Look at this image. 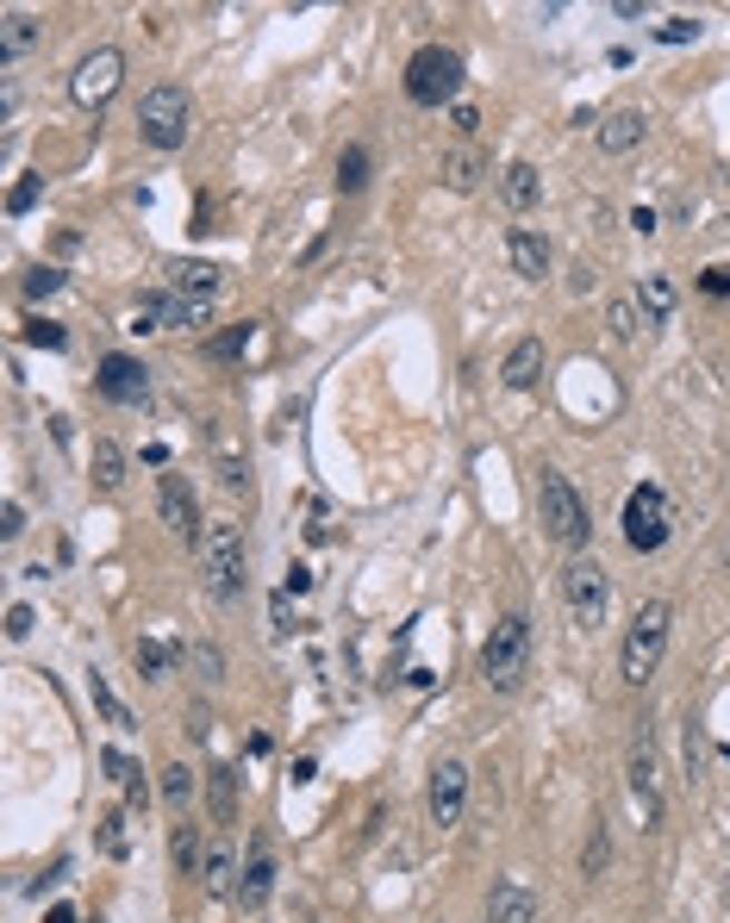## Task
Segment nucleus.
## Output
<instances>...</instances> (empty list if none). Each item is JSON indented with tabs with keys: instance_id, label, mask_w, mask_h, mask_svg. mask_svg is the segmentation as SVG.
Segmentation results:
<instances>
[{
	"instance_id": "33",
	"label": "nucleus",
	"mask_w": 730,
	"mask_h": 923,
	"mask_svg": "<svg viewBox=\"0 0 730 923\" xmlns=\"http://www.w3.org/2000/svg\"><path fill=\"white\" fill-rule=\"evenodd\" d=\"M131 662H138L144 681H162V674L175 668V649H162V643H138V649H131Z\"/></svg>"
},
{
	"instance_id": "20",
	"label": "nucleus",
	"mask_w": 730,
	"mask_h": 923,
	"mask_svg": "<svg viewBox=\"0 0 730 923\" xmlns=\"http://www.w3.org/2000/svg\"><path fill=\"white\" fill-rule=\"evenodd\" d=\"M500 200H506L512 212H531L543 200V176L531 169V162H506V169H500Z\"/></svg>"
},
{
	"instance_id": "38",
	"label": "nucleus",
	"mask_w": 730,
	"mask_h": 923,
	"mask_svg": "<svg viewBox=\"0 0 730 923\" xmlns=\"http://www.w3.org/2000/svg\"><path fill=\"white\" fill-rule=\"evenodd\" d=\"M38 193H45V176H26L13 193H7V212H13V219H19V212H32V207H38Z\"/></svg>"
},
{
	"instance_id": "24",
	"label": "nucleus",
	"mask_w": 730,
	"mask_h": 923,
	"mask_svg": "<svg viewBox=\"0 0 730 923\" xmlns=\"http://www.w3.org/2000/svg\"><path fill=\"white\" fill-rule=\"evenodd\" d=\"M200 886L213 892V899H238V855L231 848H207V867H200Z\"/></svg>"
},
{
	"instance_id": "41",
	"label": "nucleus",
	"mask_w": 730,
	"mask_h": 923,
	"mask_svg": "<svg viewBox=\"0 0 730 923\" xmlns=\"http://www.w3.org/2000/svg\"><path fill=\"white\" fill-rule=\"evenodd\" d=\"M0 537H7V543L26 537V506H19V499H7V506H0Z\"/></svg>"
},
{
	"instance_id": "45",
	"label": "nucleus",
	"mask_w": 730,
	"mask_h": 923,
	"mask_svg": "<svg viewBox=\"0 0 730 923\" xmlns=\"http://www.w3.org/2000/svg\"><path fill=\"white\" fill-rule=\"evenodd\" d=\"M450 126H456L462 138H475V131H481V112H475V107H450Z\"/></svg>"
},
{
	"instance_id": "29",
	"label": "nucleus",
	"mask_w": 730,
	"mask_h": 923,
	"mask_svg": "<svg viewBox=\"0 0 730 923\" xmlns=\"http://www.w3.org/2000/svg\"><path fill=\"white\" fill-rule=\"evenodd\" d=\"M605 867H612V830H605V817H593V836H588V848H581V874L600 880Z\"/></svg>"
},
{
	"instance_id": "50",
	"label": "nucleus",
	"mask_w": 730,
	"mask_h": 923,
	"mask_svg": "<svg viewBox=\"0 0 730 923\" xmlns=\"http://www.w3.org/2000/svg\"><path fill=\"white\" fill-rule=\"evenodd\" d=\"M724 568H730V543H724Z\"/></svg>"
},
{
	"instance_id": "5",
	"label": "nucleus",
	"mask_w": 730,
	"mask_h": 923,
	"mask_svg": "<svg viewBox=\"0 0 730 923\" xmlns=\"http://www.w3.org/2000/svg\"><path fill=\"white\" fill-rule=\"evenodd\" d=\"M200 574H207V593L219 605L244 599V537H238V525H207V537H200Z\"/></svg>"
},
{
	"instance_id": "40",
	"label": "nucleus",
	"mask_w": 730,
	"mask_h": 923,
	"mask_svg": "<svg viewBox=\"0 0 730 923\" xmlns=\"http://www.w3.org/2000/svg\"><path fill=\"white\" fill-rule=\"evenodd\" d=\"M100 767H107V781H119V786L138 774V762H131V755H119V748H100Z\"/></svg>"
},
{
	"instance_id": "11",
	"label": "nucleus",
	"mask_w": 730,
	"mask_h": 923,
	"mask_svg": "<svg viewBox=\"0 0 730 923\" xmlns=\"http://www.w3.org/2000/svg\"><path fill=\"white\" fill-rule=\"evenodd\" d=\"M157 512H162V525H169L181 543H200V537H207V525H200V506H194V487H188L181 475H162V480H157Z\"/></svg>"
},
{
	"instance_id": "1",
	"label": "nucleus",
	"mask_w": 730,
	"mask_h": 923,
	"mask_svg": "<svg viewBox=\"0 0 730 923\" xmlns=\"http://www.w3.org/2000/svg\"><path fill=\"white\" fill-rule=\"evenodd\" d=\"M668 631H674V605L668 599H643L631 612V631H624V649H619V674L631 686H650L655 668L668 655Z\"/></svg>"
},
{
	"instance_id": "31",
	"label": "nucleus",
	"mask_w": 730,
	"mask_h": 923,
	"mask_svg": "<svg viewBox=\"0 0 730 923\" xmlns=\"http://www.w3.org/2000/svg\"><path fill=\"white\" fill-rule=\"evenodd\" d=\"M363 188H368V150L349 143L344 157H337V193H363Z\"/></svg>"
},
{
	"instance_id": "22",
	"label": "nucleus",
	"mask_w": 730,
	"mask_h": 923,
	"mask_svg": "<svg viewBox=\"0 0 730 923\" xmlns=\"http://www.w3.org/2000/svg\"><path fill=\"white\" fill-rule=\"evenodd\" d=\"M631 793H637V805H643V824H662V786H655V755L650 748L631 755Z\"/></svg>"
},
{
	"instance_id": "21",
	"label": "nucleus",
	"mask_w": 730,
	"mask_h": 923,
	"mask_svg": "<svg viewBox=\"0 0 730 923\" xmlns=\"http://www.w3.org/2000/svg\"><path fill=\"white\" fill-rule=\"evenodd\" d=\"M481 176H493V162L481 157L475 143H456L444 157V188H456V193H475L481 188Z\"/></svg>"
},
{
	"instance_id": "16",
	"label": "nucleus",
	"mask_w": 730,
	"mask_h": 923,
	"mask_svg": "<svg viewBox=\"0 0 730 923\" xmlns=\"http://www.w3.org/2000/svg\"><path fill=\"white\" fill-rule=\"evenodd\" d=\"M643 131H650V119H643L637 107L605 112V119H600V150H605V157H624V150H637V143H643Z\"/></svg>"
},
{
	"instance_id": "15",
	"label": "nucleus",
	"mask_w": 730,
	"mask_h": 923,
	"mask_svg": "<svg viewBox=\"0 0 730 923\" xmlns=\"http://www.w3.org/2000/svg\"><path fill=\"white\" fill-rule=\"evenodd\" d=\"M506 256H512V275H524V281H543L550 262H556V256H550V238H537L531 225H519V231L506 238Z\"/></svg>"
},
{
	"instance_id": "32",
	"label": "nucleus",
	"mask_w": 730,
	"mask_h": 923,
	"mask_svg": "<svg viewBox=\"0 0 730 923\" xmlns=\"http://www.w3.org/2000/svg\"><path fill=\"white\" fill-rule=\"evenodd\" d=\"M605 325H612V337H619V344H631V337L643 331V312H637V294H631V300H612V306H605Z\"/></svg>"
},
{
	"instance_id": "17",
	"label": "nucleus",
	"mask_w": 730,
	"mask_h": 923,
	"mask_svg": "<svg viewBox=\"0 0 730 923\" xmlns=\"http://www.w3.org/2000/svg\"><path fill=\"white\" fill-rule=\"evenodd\" d=\"M38 38H45V19H38V13H19V7H13V13L0 19V69H13L19 57L38 44Z\"/></svg>"
},
{
	"instance_id": "10",
	"label": "nucleus",
	"mask_w": 730,
	"mask_h": 923,
	"mask_svg": "<svg viewBox=\"0 0 730 923\" xmlns=\"http://www.w3.org/2000/svg\"><path fill=\"white\" fill-rule=\"evenodd\" d=\"M119 76H126V57H119V50L112 44H100L95 57H81L76 63V76H69V95L81 100V107H107L112 100V88H119Z\"/></svg>"
},
{
	"instance_id": "49",
	"label": "nucleus",
	"mask_w": 730,
	"mask_h": 923,
	"mask_svg": "<svg viewBox=\"0 0 730 923\" xmlns=\"http://www.w3.org/2000/svg\"><path fill=\"white\" fill-rule=\"evenodd\" d=\"M45 923H76V911H69V905H50V911H45Z\"/></svg>"
},
{
	"instance_id": "9",
	"label": "nucleus",
	"mask_w": 730,
	"mask_h": 923,
	"mask_svg": "<svg viewBox=\"0 0 730 923\" xmlns=\"http://www.w3.org/2000/svg\"><path fill=\"white\" fill-rule=\"evenodd\" d=\"M425 812L437 830H456L462 812H468V762L444 755V762L431 767V786H425Z\"/></svg>"
},
{
	"instance_id": "30",
	"label": "nucleus",
	"mask_w": 730,
	"mask_h": 923,
	"mask_svg": "<svg viewBox=\"0 0 730 923\" xmlns=\"http://www.w3.org/2000/svg\"><path fill=\"white\" fill-rule=\"evenodd\" d=\"M169 848H175V874H200V867H207V848H200V836H194V824H175Z\"/></svg>"
},
{
	"instance_id": "26",
	"label": "nucleus",
	"mask_w": 730,
	"mask_h": 923,
	"mask_svg": "<svg viewBox=\"0 0 730 923\" xmlns=\"http://www.w3.org/2000/svg\"><path fill=\"white\" fill-rule=\"evenodd\" d=\"M175 294H188V300H213L219 294V269L213 262H175Z\"/></svg>"
},
{
	"instance_id": "34",
	"label": "nucleus",
	"mask_w": 730,
	"mask_h": 923,
	"mask_svg": "<svg viewBox=\"0 0 730 923\" xmlns=\"http://www.w3.org/2000/svg\"><path fill=\"white\" fill-rule=\"evenodd\" d=\"M188 662H194V674H200L207 686H219V681H225V649H219V643H194Z\"/></svg>"
},
{
	"instance_id": "46",
	"label": "nucleus",
	"mask_w": 730,
	"mask_h": 923,
	"mask_svg": "<svg viewBox=\"0 0 730 923\" xmlns=\"http://www.w3.org/2000/svg\"><path fill=\"white\" fill-rule=\"evenodd\" d=\"M126 805H150V781H144V767L126 781Z\"/></svg>"
},
{
	"instance_id": "14",
	"label": "nucleus",
	"mask_w": 730,
	"mask_h": 923,
	"mask_svg": "<svg viewBox=\"0 0 730 923\" xmlns=\"http://www.w3.org/2000/svg\"><path fill=\"white\" fill-rule=\"evenodd\" d=\"M537 892L519 886V880H500V886L487 892V923H537Z\"/></svg>"
},
{
	"instance_id": "8",
	"label": "nucleus",
	"mask_w": 730,
	"mask_h": 923,
	"mask_svg": "<svg viewBox=\"0 0 730 923\" xmlns=\"http://www.w3.org/2000/svg\"><path fill=\"white\" fill-rule=\"evenodd\" d=\"M562 599H569V612H574V624L581 631H600L605 624V605H612V574L600 568V562H569L562 568Z\"/></svg>"
},
{
	"instance_id": "44",
	"label": "nucleus",
	"mask_w": 730,
	"mask_h": 923,
	"mask_svg": "<svg viewBox=\"0 0 730 923\" xmlns=\"http://www.w3.org/2000/svg\"><path fill=\"white\" fill-rule=\"evenodd\" d=\"M219 480L231 487V494H238V487H250V468H244L238 456H219Z\"/></svg>"
},
{
	"instance_id": "37",
	"label": "nucleus",
	"mask_w": 730,
	"mask_h": 923,
	"mask_svg": "<svg viewBox=\"0 0 730 923\" xmlns=\"http://www.w3.org/2000/svg\"><path fill=\"white\" fill-rule=\"evenodd\" d=\"M26 344H38V350H63L69 331H63V325H50V319H32V325H26Z\"/></svg>"
},
{
	"instance_id": "23",
	"label": "nucleus",
	"mask_w": 730,
	"mask_h": 923,
	"mask_svg": "<svg viewBox=\"0 0 730 923\" xmlns=\"http://www.w3.org/2000/svg\"><path fill=\"white\" fill-rule=\"evenodd\" d=\"M88 468H95V487H100V494H119V487H126V449L112 444V437H95V456H88Z\"/></svg>"
},
{
	"instance_id": "27",
	"label": "nucleus",
	"mask_w": 730,
	"mask_h": 923,
	"mask_svg": "<svg viewBox=\"0 0 730 923\" xmlns=\"http://www.w3.org/2000/svg\"><path fill=\"white\" fill-rule=\"evenodd\" d=\"M88 699H95V712L107 717L112 731H138V724H131V712H126V699L107 686V674H88Z\"/></svg>"
},
{
	"instance_id": "2",
	"label": "nucleus",
	"mask_w": 730,
	"mask_h": 923,
	"mask_svg": "<svg viewBox=\"0 0 730 923\" xmlns=\"http://www.w3.org/2000/svg\"><path fill=\"white\" fill-rule=\"evenodd\" d=\"M537 512H543V530L562 549H588L593 543V512H588V499L574 494V480L562 468H543L537 475Z\"/></svg>"
},
{
	"instance_id": "35",
	"label": "nucleus",
	"mask_w": 730,
	"mask_h": 923,
	"mask_svg": "<svg viewBox=\"0 0 730 923\" xmlns=\"http://www.w3.org/2000/svg\"><path fill=\"white\" fill-rule=\"evenodd\" d=\"M126 848H131V836H126V812H107V817H100V855L126 861Z\"/></svg>"
},
{
	"instance_id": "43",
	"label": "nucleus",
	"mask_w": 730,
	"mask_h": 923,
	"mask_svg": "<svg viewBox=\"0 0 730 923\" xmlns=\"http://www.w3.org/2000/svg\"><path fill=\"white\" fill-rule=\"evenodd\" d=\"M32 605H13V612H7V637H13V643H26V637H32Z\"/></svg>"
},
{
	"instance_id": "47",
	"label": "nucleus",
	"mask_w": 730,
	"mask_h": 923,
	"mask_svg": "<svg viewBox=\"0 0 730 923\" xmlns=\"http://www.w3.org/2000/svg\"><path fill=\"white\" fill-rule=\"evenodd\" d=\"M699 287H706V294H730V269H706V281Z\"/></svg>"
},
{
	"instance_id": "3",
	"label": "nucleus",
	"mask_w": 730,
	"mask_h": 923,
	"mask_svg": "<svg viewBox=\"0 0 730 923\" xmlns=\"http://www.w3.org/2000/svg\"><path fill=\"white\" fill-rule=\"evenodd\" d=\"M524 668H531V618H524V612H506V618L487 631V643H481V681H487L493 693H519Z\"/></svg>"
},
{
	"instance_id": "7",
	"label": "nucleus",
	"mask_w": 730,
	"mask_h": 923,
	"mask_svg": "<svg viewBox=\"0 0 730 923\" xmlns=\"http://www.w3.org/2000/svg\"><path fill=\"white\" fill-rule=\"evenodd\" d=\"M668 537H674V506H668V494L655 480L631 487V499H624V543H631L637 556H655Z\"/></svg>"
},
{
	"instance_id": "39",
	"label": "nucleus",
	"mask_w": 730,
	"mask_h": 923,
	"mask_svg": "<svg viewBox=\"0 0 730 923\" xmlns=\"http://www.w3.org/2000/svg\"><path fill=\"white\" fill-rule=\"evenodd\" d=\"M57 287H63V269H32L26 275V300H50Z\"/></svg>"
},
{
	"instance_id": "18",
	"label": "nucleus",
	"mask_w": 730,
	"mask_h": 923,
	"mask_svg": "<svg viewBox=\"0 0 730 923\" xmlns=\"http://www.w3.org/2000/svg\"><path fill=\"white\" fill-rule=\"evenodd\" d=\"M537 375H543V337H519L506 350V363H500V381L506 387H537Z\"/></svg>"
},
{
	"instance_id": "12",
	"label": "nucleus",
	"mask_w": 730,
	"mask_h": 923,
	"mask_svg": "<svg viewBox=\"0 0 730 923\" xmlns=\"http://www.w3.org/2000/svg\"><path fill=\"white\" fill-rule=\"evenodd\" d=\"M95 387L112 399V406H144V399H150V375H144V363H131V356H107Z\"/></svg>"
},
{
	"instance_id": "4",
	"label": "nucleus",
	"mask_w": 730,
	"mask_h": 923,
	"mask_svg": "<svg viewBox=\"0 0 730 923\" xmlns=\"http://www.w3.org/2000/svg\"><path fill=\"white\" fill-rule=\"evenodd\" d=\"M188 126H194L188 88L162 81V88H150V95L138 100V138L150 143V150H181V143H188Z\"/></svg>"
},
{
	"instance_id": "28",
	"label": "nucleus",
	"mask_w": 730,
	"mask_h": 923,
	"mask_svg": "<svg viewBox=\"0 0 730 923\" xmlns=\"http://www.w3.org/2000/svg\"><path fill=\"white\" fill-rule=\"evenodd\" d=\"M162 798H169L175 817L194 812V767H188V762H169V767H162Z\"/></svg>"
},
{
	"instance_id": "42",
	"label": "nucleus",
	"mask_w": 730,
	"mask_h": 923,
	"mask_svg": "<svg viewBox=\"0 0 730 923\" xmlns=\"http://www.w3.org/2000/svg\"><path fill=\"white\" fill-rule=\"evenodd\" d=\"M655 38H662V44H693V38H699V19H668Z\"/></svg>"
},
{
	"instance_id": "19",
	"label": "nucleus",
	"mask_w": 730,
	"mask_h": 923,
	"mask_svg": "<svg viewBox=\"0 0 730 923\" xmlns=\"http://www.w3.org/2000/svg\"><path fill=\"white\" fill-rule=\"evenodd\" d=\"M207 812H213V824H238V767L231 762L207 767Z\"/></svg>"
},
{
	"instance_id": "25",
	"label": "nucleus",
	"mask_w": 730,
	"mask_h": 923,
	"mask_svg": "<svg viewBox=\"0 0 730 923\" xmlns=\"http://www.w3.org/2000/svg\"><path fill=\"white\" fill-rule=\"evenodd\" d=\"M637 312H643V325H668V312H674L668 275H643V281H637Z\"/></svg>"
},
{
	"instance_id": "48",
	"label": "nucleus",
	"mask_w": 730,
	"mask_h": 923,
	"mask_svg": "<svg viewBox=\"0 0 730 923\" xmlns=\"http://www.w3.org/2000/svg\"><path fill=\"white\" fill-rule=\"evenodd\" d=\"M588 281H593V269H588V262H574V269H569V287H574V294H588Z\"/></svg>"
},
{
	"instance_id": "6",
	"label": "nucleus",
	"mask_w": 730,
	"mask_h": 923,
	"mask_svg": "<svg viewBox=\"0 0 730 923\" xmlns=\"http://www.w3.org/2000/svg\"><path fill=\"white\" fill-rule=\"evenodd\" d=\"M462 88V57L450 44H425L413 50V63H406V100L413 107H450Z\"/></svg>"
},
{
	"instance_id": "13",
	"label": "nucleus",
	"mask_w": 730,
	"mask_h": 923,
	"mask_svg": "<svg viewBox=\"0 0 730 923\" xmlns=\"http://www.w3.org/2000/svg\"><path fill=\"white\" fill-rule=\"evenodd\" d=\"M269 892H275V855H269V843L256 836L250 861H244V874H238V905L244 911H263V905H269Z\"/></svg>"
},
{
	"instance_id": "36",
	"label": "nucleus",
	"mask_w": 730,
	"mask_h": 923,
	"mask_svg": "<svg viewBox=\"0 0 730 923\" xmlns=\"http://www.w3.org/2000/svg\"><path fill=\"white\" fill-rule=\"evenodd\" d=\"M250 331H256V325H231V331H219V337L207 344V356H213V363H231V356H244V350H250Z\"/></svg>"
}]
</instances>
